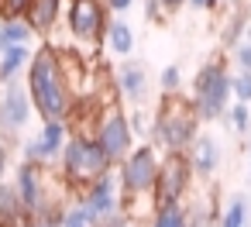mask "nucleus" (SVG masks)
Masks as SVG:
<instances>
[{
	"label": "nucleus",
	"mask_w": 251,
	"mask_h": 227,
	"mask_svg": "<svg viewBox=\"0 0 251 227\" xmlns=\"http://www.w3.org/2000/svg\"><path fill=\"white\" fill-rule=\"evenodd\" d=\"M103 45L114 52V55H131L134 52V28L127 21H110L107 25V35H103Z\"/></svg>",
	"instance_id": "15"
},
{
	"label": "nucleus",
	"mask_w": 251,
	"mask_h": 227,
	"mask_svg": "<svg viewBox=\"0 0 251 227\" xmlns=\"http://www.w3.org/2000/svg\"><path fill=\"white\" fill-rule=\"evenodd\" d=\"M220 227H251V203H248V193L230 196V203L220 210Z\"/></svg>",
	"instance_id": "17"
},
{
	"label": "nucleus",
	"mask_w": 251,
	"mask_h": 227,
	"mask_svg": "<svg viewBox=\"0 0 251 227\" xmlns=\"http://www.w3.org/2000/svg\"><path fill=\"white\" fill-rule=\"evenodd\" d=\"M25 83H28L35 114H38L42 121H69L76 97H73V90H69V83H66V76H62L59 52H55L52 42H45V45L35 52Z\"/></svg>",
	"instance_id": "1"
},
{
	"label": "nucleus",
	"mask_w": 251,
	"mask_h": 227,
	"mask_svg": "<svg viewBox=\"0 0 251 227\" xmlns=\"http://www.w3.org/2000/svg\"><path fill=\"white\" fill-rule=\"evenodd\" d=\"M158 83H162V97L179 93V86H182V69H179V66H165L162 76H158Z\"/></svg>",
	"instance_id": "22"
},
{
	"label": "nucleus",
	"mask_w": 251,
	"mask_h": 227,
	"mask_svg": "<svg viewBox=\"0 0 251 227\" xmlns=\"http://www.w3.org/2000/svg\"><path fill=\"white\" fill-rule=\"evenodd\" d=\"M158 169H162L158 148H155L151 141H148V145H138V148L124 158V165H117L121 196H124V200H145V196H151V200H155Z\"/></svg>",
	"instance_id": "6"
},
{
	"label": "nucleus",
	"mask_w": 251,
	"mask_h": 227,
	"mask_svg": "<svg viewBox=\"0 0 251 227\" xmlns=\"http://www.w3.org/2000/svg\"><path fill=\"white\" fill-rule=\"evenodd\" d=\"M227 121H230V127H234L237 134H248V131H251V110H248V103H234V107L227 110Z\"/></svg>",
	"instance_id": "21"
},
{
	"label": "nucleus",
	"mask_w": 251,
	"mask_h": 227,
	"mask_svg": "<svg viewBox=\"0 0 251 227\" xmlns=\"http://www.w3.org/2000/svg\"><path fill=\"white\" fill-rule=\"evenodd\" d=\"M35 138H38V148H42V165H52L55 158H62L73 131H69L66 121H42V131Z\"/></svg>",
	"instance_id": "13"
},
{
	"label": "nucleus",
	"mask_w": 251,
	"mask_h": 227,
	"mask_svg": "<svg viewBox=\"0 0 251 227\" xmlns=\"http://www.w3.org/2000/svg\"><path fill=\"white\" fill-rule=\"evenodd\" d=\"M182 4H186V0H162V14H176Z\"/></svg>",
	"instance_id": "31"
},
{
	"label": "nucleus",
	"mask_w": 251,
	"mask_h": 227,
	"mask_svg": "<svg viewBox=\"0 0 251 227\" xmlns=\"http://www.w3.org/2000/svg\"><path fill=\"white\" fill-rule=\"evenodd\" d=\"M76 196L86 203V210H90V213H93V220H97V227H100V224H107V220H114V217L121 213V203H124L117 169H114L110 176L97 179L90 189H83V193H76Z\"/></svg>",
	"instance_id": "10"
},
{
	"label": "nucleus",
	"mask_w": 251,
	"mask_h": 227,
	"mask_svg": "<svg viewBox=\"0 0 251 227\" xmlns=\"http://www.w3.org/2000/svg\"><path fill=\"white\" fill-rule=\"evenodd\" d=\"M0 25H4V45H0V52H4V49H28V45H31V38L38 35V31L31 28V21H28V18L0 21Z\"/></svg>",
	"instance_id": "16"
},
{
	"label": "nucleus",
	"mask_w": 251,
	"mask_h": 227,
	"mask_svg": "<svg viewBox=\"0 0 251 227\" xmlns=\"http://www.w3.org/2000/svg\"><path fill=\"white\" fill-rule=\"evenodd\" d=\"M31 114H35V103H31L28 83L14 79L0 90V134L7 141H18V134L28 127Z\"/></svg>",
	"instance_id": "9"
},
{
	"label": "nucleus",
	"mask_w": 251,
	"mask_h": 227,
	"mask_svg": "<svg viewBox=\"0 0 251 227\" xmlns=\"http://www.w3.org/2000/svg\"><path fill=\"white\" fill-rule=\"evenodd\" d=\"M145 14H148V18L155 21V18L162 14V0H148V7H145Z\"/></svg>",
	"instance_id": "32"
},
{
	"label": "nucleus",
	"mask_w": 251,
	"mask_h": 227,
	"mask_svg": "<svg viewBox=\"0 0 251 227\" xmlns=\"http://www.w3.org/2000/svg\"><path fill=\"white\" fill-rule=\"evenodd\" d=\"M62 227H97V220H93V213L86 210V203L76 196L73 203H66V210H62Z\"/></svg>",
	"instance_id": "19"
},
{
	"label": "nucleus",
	"mask_w": 251,
	"mask_h": 227,
	"mask_svg": "<svg viewBox=\"0 0 251 227\" xmlns=\"http://www.w3.org/2000/svg\"><path fill=\"white\" fill-rule=\"evenodd\" d=\"M148 227H189L186 206H182V203H176V206H158Z\"/></svg>",
	"instance_id": "20"
},
{
	"label": "nucleus",
	"mask_w": 251,
	"mask_h": 227,
	"mask_svg": "<svg viewBox=\"0 0 251 227\" xmlns=\"http://www.w3.org/2000/svg\"><path fill=\"white\" fill-rule=\"evenodd\" d=\"M7 86V79H4V62H0V90H4Z\"/></svg>",
	"instance_id": "35"
},
{
	"label": "nucleus",
	"mask_w": 251,
	"mask_h": 227,
	"mask_svg": "<svg viewBox=\"0 0 251 227\" xmlns=\"http://www.w3.org/2000/svg\"><path fill=\"white\" fill-rule=\"evenodd\" d=\"M186 155H189L193 176H200V179H213V172L220 169V141L213 134H200Z\"/></svg>",
	"instance_id": "12"
},
{
	"label": "nucleus",
	"mask_w": 251,
	"mask_h": 227,
	"mask_svg": "<svg viewBox=\"0 0 251 227\" xmlns=\"http://www.w3.org/2000/svg\"><path fill=\"white\" fill-rule=\"evenodd\" d=\"M100 227H134V220H131V217H124V213H117L114 220H107V224H100Z\"/></svg>",
	"instance_id": "30"
},
{
	"label": "nucleus",
	"mask_w": 251,
	"mask_h": 227,
	"mask_svg": "<svg viewBox=\"0 0 251 227\" xmlns=\"http://www.w3.org/2000/svg\"><path fill=\"white\" fill-rule=\"evenodd\" d=\"M196 127H200V114L189 97H182V93L162 97L155 124H151V145L162 148L165 155H186L193 148V141L200 138Z\"/></svg>",
	"instance_id": "2"
},
{
	"label": "nucleus",
	"mask_w": 251,
	"mask_h": 227,
	"mask_svg": "<svg viewBox=\"0 0 251 227\" xmlns=\"http://www.w3.org/2000/svg\"><path fill=\"white\" fill-rule=\"evenodd\" d=\"M59 172H62V179L69 182L73 193H83V189H90L97 179L110 176L114 165H110V158L103 155V148H100L93 138L73 134L69 145H66V151H62V158H59Z\"/></svg>",
	"instance_id": "3"
},
{
	"label": "nucleus",
	"mask_w": 251,
	"mask_h": 227,
	"mask_svg": "<svg viewBox=\"0 0 251 227\" xmlns=\"http://www.w3.org/2000/svg\"><path fill=\"white\" fill-rule=\"evenodd\" d=\"M28 4H31V0H0V21L25 18L28 14Z\"/></svg>",
	"instance_id": "25"
},
{
	"label": "nucleus",
	"mask_w": 251,
	"mask_h": 227,
	"mask_svg": "<svg viewBox=\"0 0 251 227\" xmlns=\"http://www.w3.org/2000/svg\"><path fill=\"white\" fill-rule=\"evenodd\" d=\"M189 186H193L189 155H162V169H158V182H155V206L182 203Z\"/></svg>",
	"instance_id": "8"
},
{
	"label": "nucleus",
	"mask_w": 251,
	"mask_h": 227,
	"mask_svg": "<svg viewBox=\"0 0 251 227\" xmlns=\"http://www.w3.org/2000/svg\"><path fill=\"white\" fill-rule=\"evenodd\" d=\"M114 93H117L124 103L141 107V103L148 100V69H145V62L124 59V62L117 66V73H114Z\"/></svg>",
	"instance_id": "11"
},
{
	"label": "nucleus",
	"mask_w": 251,
	"mask_h": 227,
	"mask_svg": "<svg viewBox=\"0 0 251 227\" xmlns=\"http://www.w3.org/2000/svg\"><path fill=\"white\" fill-rule=\"evenodd\" d=\"M234 90H230V73L224 66V59L206 62L196 79H193V107L200 114V121H220L227 117V103H230Z\"/></svg>",
	"instance_id": "4"
},
{
	"label": "nucleus",
	"mask_w": 251,
	"mask_h": 227,
	"mask_svg": "<svg viewBox=\"0 0 251 227\" xmlns=\"http://www.w3.org/2000/svg\"><path fill=\"white\" fill-rule=\"evenodd\" d=\"M234 62H237V69H241V73H251V25H248L244 38L234 45Z\"/></svg>",
	"instance_id": "24"
},
{
	"label": "nucleus",
	"mask_w": 251,
	"mask_h": 227,
	"mask_svg": "<svg viewBox=\"0 0 251 227\" xmlns=\"http://www.w3.org/2000/svg\"><path fill=\"white\" fill-rule=\"evenodd\" d=\"M248 186H251V141H248Z\"/></svg>",
	"instance_id": "34"
},
{
	"label": "nucleus",
	"mask_w": 251,
	"mask_h": 227,
	"mask_svg": "<svg viewBox=\"0 0 251 227\" xmlns=\"http://www.w3.org/2000/svg\"><path fill=\"white\" fill-rule=\"evenodd\" d=\"M230 90H234V100L237 103H251V73H234L230 76Z\"/></svg>",
	"instance_id": "23"
},
{
	"label": "nucleus",
	"mask_w": 251,
	"mask_h": 227,
	"mask_svg": "<svg viewBox=\"0 0 251 227\" xmlns=\"http://www.w3.org/2000/svg\"><path fill=\"white\" fill-rule=\"evenodd\" d=\"M59 14H62V0H31L25 18L31 21V28H35L38 35H49V31H55Z\"/></svg>",
	"instance_id": "14"
},
{
	"label": "nucleus",
	"mask_w": 251,
	"mask_h": 227,
	"mask_svg": "<svg viewBox=\"0 0 251 227\" xmlns=\"http://www.w3.org/2000/svg\"><path fill=\"white\" fill-rule=\"evenodd\" d=\"M103 4H107V11H114V14H124V11L134 4V0H103Z\"/></svg>",
	"instance_id": "29"
},
{
	"label": "nucleus",
	"mask_w": 251,
	"mask_h": 227,
	"mask_svg": "<svg viewBox=\"0 0 251 227\" xmlns=\"http://www.w3.org/2000/svg\"><path fill=\"white\" fill-rule=\"evenodd\" d=\"M31 59H35L31 49H4V52H0V62H4V79L14 83V79L31 66Z\"/></svg>",
	"instance_id": "18"
},
{
	"label": "nucleus",
	"mask_w": 251,
	"mask_h": 227,
	"mask_svg": "<svg viewBox=\"0 0 251 227\" xmlns=\"http://www.w3.org/2000/svg\"><path fill=\"white\" fill-rule=\"evenodd\" d=\"M230 4H241V0H230Z\"/></svg>",
	"instance_id": "36"
},
{
	"label": "nucleus",
	"mask_w": 251,
	"mask_h": 227,
	"mask_svg": "<svg viewBox=\"0 0 251 227\" xmlns=\"http://www.w3.org/2000/svg\"><path fill=\"white\" fill-rule=\"evenodd\" d=\"M11 145H14V141H7L4 134H0V182H7L4 176H7V169H11Z\"/></svg>",
	"instance_id": "27"
},
{
	"label": "nucleus",
	"mask_w": 251,
	"mask_h": 227,
	"mask_svg": "<svg viewBox=\"0 0 251 227\" xmlns=\"http://www.w3.org/2000/svg\"><path fill=\"white\" fill-rule=\"evenodd\" d=\"M127 121H131V131H134V134H148V138H151V124H155V121H148V114L134 110V114H127Z\"/></svg>",
	"instance_id": "26"
},
{
	"label": "nucleus",
	"mask_w": 251,
	"mask_h": 227,
	"mask_svg": "<svg viewBox=\"0 0 251 227\" xmlns=\"http://www.w3.org/2000/svg\"><path fill=\"white\" fill-rule=\"evenodd\" d=\"M107 7L103 0H69L66 4V28L69 38L76 42V52H83V45H100L107 35Z\"/></svg>",
	"instance_id": "7"
},
{
	"label": "nucleus",
	"mask_w": 251,
	"mask_h": 227,
	"mask_svg": "<svg viewBox=\"0 0 251 227\" xmlns=\"http://www.w3.org/2000/svg\"><path fill=\"white\" fill-rule=\"evenodd\" d=\"M93 141L103 148V155L110 158L114 169L124 165V158L134 151V131H131V121H127V114L121 110L117 100H103V107L97 114Z\"/></svg>",
	"instance_id": "5"
},
{
	"label": "nucleus",
	"mask_w": 251,
	"mask_h": 227,
	"mask_svg": "<svg viewBox=\"0 0 251 227\" xmlns=\"http://www.w3.org/2000/svg\"><path fill=\"white\" fill-rule=\"evenodd\" d=\"M28 227H62V213H55V217H42V220H28Z\"/></svg>",
	"instance_id": "28"
},
{
	"label": "nucleus",
	"mask_w": 251,
	"mask_h": 227,
	"mask_svg": "<svg viewBox=\"0 0 251 227\" xmlns=\"http://www.w3.org/2000/svg\"><path fill=\"white\" fill-rule=\"evenodd\" d=\"M189 7H217V0H186Z\"/></svg>",
	"instance_id": "33"
}]
</instances>
